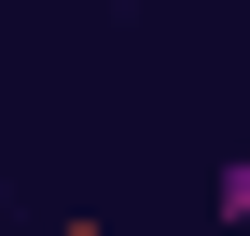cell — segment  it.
Instances as JSON below:
<instances>
[{
	"instance_id": "cell-1",
	"label": "cell",
	"mask_w": 250,
	"mask_h": 236,
	"mask_svg": "<svg viewBox=\"0 0 250 236\" xmlns=\"http://www.w3.org/2000/svg\"><path fill=\"white\" fill-rule=\"evenodd\" d=\"M208 209H223V222H236V236H250V153H236V167H223V181H208Z\"/></svg>"
},
{
	"instance_id": "cell-2",
	"label": "cell",
	"mask_w": 250,
	"mask_h": 236,
	"mask_svg": "<svg viewBox=\"0 0 250 236\" xmlns=\"http://www.w3.org/2000/svg\"><path fill=\"white\" fill-rule=\"evenodd\" d=\"M42 236H111V222H83V209H70V222H42Z\"/></svg>"
}]
</instances>
